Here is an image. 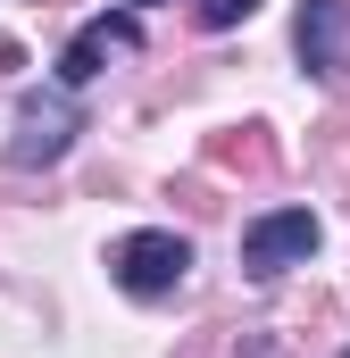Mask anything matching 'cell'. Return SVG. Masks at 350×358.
Wrapping results in <instances>:
<instances>
[{
	"instance_id": "cell-1",
	"label": "cell",
	"mask_w": 350,
	"mask_h": 358,
	"mask_svg": "<svg viewBox=\"0 0 350 358\" xmlns=\"http://www.w3.org/2000/svg\"><path fill=\"white\" fill-rule=\"evenodd\" d=\"M108 275H117L125 300H167L175 283L192 275V242L167 234V225H142V234H125V242L108 250Z\"/></svg>"
},
{
	"instance_id": "cell-2",
	"label": "cell",
	"mask_w": 350,
	"mask_h": 358,
	"mask_svg": "<svg viewBox=\"0 0 350 358\" xmlns=\"http://www.w3.org/2000/svg\"><path fill=\"white\" fill-rule=\"evenodd\" d=\"M84 134V108L76 92H17V134H8V167H59L67 142Z\"/></svg>"
},
{
	"instance_id": "cell-3",
	"label": "cell",
	"mask_w": 350,
	"mask_h": 358,
	"mask_svg": "<svg viewBox=\"0 0 350 358\" xmlns=\"http://www.w3.org/2000/svg\"><path fill=\"white\" fill-rule=\"evenodd\" d=\"M309 250H317V217L309 208H267L242 225V275L251 283H275L284 267H309Z\"/></svg>"
},
{
	"instance_id": "cell-4",
	"label": "cell",
	"mask_w": 350,
	"mask_h": 358,
	"mask_svg": "<svg viewBox=\"0 0 350 358\" xmlns=\"http://www.w3.org/2000/svg\"><path fill=\"white\" fill-rule=\"evenodd\" d=\"M117 50H142V17H134V8H117V17H92L84 34L59 50V84H67V92H84L92 76L117 59Z\"/></svg>"
},
{
	"instance_id": "cell-5",
	"label": "cell",
	"mask_w": 350,
	"mask_h": 358,
	"mask_svg": "<svg viewBox=\"0 0 350 358\" xmlns=\"http://www.w3.org/2000/svg\"><path fill=\"white\" fill-rule=\"evenodd\" d=\"M292 42H300V67H309L317 84H334V76H342V42H350V0H300Z\"/></svg>"
},
{
	"instance_id": "cell-6",
	"label": "cell",
	"mask_w": 350,
	"mask_h": 358,
	"mask_svg": "<svg viewBox=\"0 0 350 358\" xmlns=\"http://www.w3.org/2000/svg\"><path fill=\"white\" fill-rule=\"evenodd\" d=\"M251 8H259V0H200V25H209V34H225V25H242Z\"/></svg>"
},
{
	"instance_id": "cell-7",
	"label": "cell",
	"mask_w": 350,
	"mask_h": 358,
	"mask_svg": "<svg viewBox=\"0 0 350 358\" xmlns=\"http://www.w3.org/2000/svg\"><path fill=\"white\" fill-rule=\"evenodd\" d=\"M125 8H150V0H125Z\"/></svg>"
},
{
	"instance_id": "cell-8",
	"label": "cell",
	"mask_w": 350,
	"mask_h": 358,
	"mask_svg": "<svg viewBox=\"0 0 350 358\" xmlns=\"http://www.w3.org/2000/svg\"><path fill=\"white\" fill-rule=\"evenodd\" d=\"M342 358H350V350H342Z\"/></svg>"
}]
</instances>
